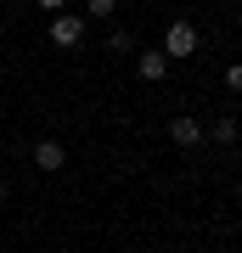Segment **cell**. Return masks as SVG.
Wrapping results in <instances>:
<instances>
[{"instance_id":"cell-1","label":"cell","mask_w":242,"mask_h":253,"mask_svg":"<svg viewBox=\"0 0 242 253\" xmlns=\"http://www.w3.org/2000/svg\"><path fill=\"white\" fill-rule=\"evenodd\" d=\"M197 45H203V40H197V28H192L186 17H175L169 28H163V56H169V62H175V56H192Z\"/></svg>"},{"instance_id":"cell-2","label":"cell","mask_w":242,"mask_h":253,"mask_svg":"<svg viewBox=\"0 0 242 253\" xmlns=\"http://www.w3.org/2000/svg\"><path fill=\"white\" fill-rule=\"evenodd\" d=\"M79 40H85V17H73V11H56V23H51V45L73 51Z\"/></svg>"},{"instance_id":"cell-3","label":"cell","mask_w":242,"mask_h":253,"mask_svg":"<svg viewBox=\"0 0 242 253\" xmlns=\"http://www.w3.org/2000/svg\"><path fill=\"white\" fill-rule=\"evenodd\" d=\"M135 73H141L146 84H163V73H169V56H163V51H141V56H135Z\"/></svg>"},{"instance_id":"cell-4","label":"cell","mask_w":242,"mask_h":253,"mask_svg":"<svg viewBox=\"0 0 242 253\" xmlns=\"http://www.w3.org/2000/svg\"><path fill=\"white\" fill-rule=\"evenodd\" d=\"M34 163H40L45 174H56V169L68 163V146H62V141H34Z\"/></svg>"},{"instance_id":"cell-5","label":"cell","mask_w":242,"mask_h":253,"mask_svg":"<svg viewBox=\"0 0 242 253\" xmlns=\"http://www.w3.org/2000/svg\"><path fill=\"white\" fill-rule=\"evenodd\" d=\"M203 135H208V141H220V146H231V141L242 135V118H231V113H220L214 124H203Z\"/></svg>"},{"instance_id":"cell-6","label":"cell","mask_w":242,"mask_h":253,"mask_svg":"<svg viewBox=\"0 0 242 253\" xmlns=\"http://www.w3.org/2000/svg\"><path fill=\"white\" fill-rule=\"evenodd\" d=\"M169 141H175V146H197V141H203V124H197V118H186V113H180L175 124H169Z\"/></svg>"},{"instance_id":"cell-7","label":"cell","mask_w":242,"mask_h":253,"mask_svg":"<svg viewBox=\"0 0 242 253\" xmlns=\"http://www.w3.org/2000/svg\"><path fill=\"white\" fill-rule=\"evenodd\" d=\"M107 51L113 56H130L135 51V34H130V28H107Z\"/></svg>"},{"instance_id":"cell-8","label":"cell","mask_w":242,"mask_h":253,"mask_svg":"<svg viewBox=\"0 0 242 253\" xmlns=\"http://www.w3.org/2000/svg\"><path fill=\"white\" fill-rule=\"evenodd\" d=\"M225 90H242V62H231V68H225Z\"/></svg>"},{"instance_id":"cell-9","label":"cell","mask_w":242,"mask_h":253,"mask_svg":"<svg viewBox=\"0 0 242 253\" xmlns=\"http://www.w3.org/2000/svg\"><path fill=\"white\" fill-rule=\"evenodd\" d=\"M113 6L118 0H90V17H113Z\"/></svg>"},{"instance_id":"cell-10","label":"cell","mask_w":242,"mask_h":253,"mask_svg":"<svg viewBox=\"0 0 242 253\" xmlns=\"http://www.w3.org/2000/svg\"><path fill=\"white\" fill-rule=\"evenodd\" d=\"M34 6H40V11H51V17H56V11L68 6V0H34Z\"/></svg>"},{"instance_id":"cell-11","label":"cell","mask_w":242,"mask_h":253,"mask_svg":"<svg viewBox=\"0 0 242 253\" xmlns=\"http://www.w3.org/2000/svg\"><path fill=\"white\" fill-rule=\"evenodd\" d=\"M11 197V180H6V174H0V203H6Z\"/></svg>"}]
</instances>
